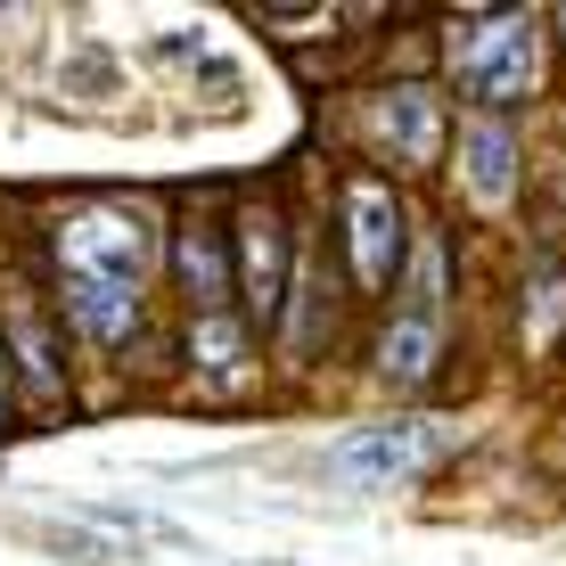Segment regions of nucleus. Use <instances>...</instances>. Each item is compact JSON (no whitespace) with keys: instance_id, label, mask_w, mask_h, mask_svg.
<instances>
[{"instance_id":"obj_1","label":"nucleus","mask_w":566,"mask_h":566,"mask_svg":"<svg viewBox=\"0 0 566 566\" xmlns=\"http://www.w3.org/2000/svg\"><path fill=\"white\" fill-rule=\"evenodd\" d=\"M534 66H542L534 17H476V25L452 33V74H460V91H476L484 107L525 99V91H534Z\"/></svg>"},{"instance_id":"obj_11","label":"nucleus","mask_w":566,"mask_h":566,"mask_svg":"<svg viewBox=\"0 0 566 566\" xmlns=\"http://www.w3.org/2000/svg\"><path fill=\"white\" fill-rule=\"evenodd\" d=\"M551 312H558V271L534 280V337H551Z\"/></svg>"},{"instance_id":"obj_7","label":"nucleus","mask_w":566,"mask_h":566,"mask_svg":"<svg viewBox=\"0 0 566 566\" xmlns=\"http://www.w3.org/2000/svg\"><path fill=\"white\" fill-rule=\"evenodd\" d=\"M378 132L395 140V156L427 165V156H436V140H443V107H436V91H427V83H395V91L378 99Z\"/></svg>"},{"instance_id":"obj_12","label":"nucleus","mask_w":566,"mask_h":566,"mask_svg":"<svg viewBox=\"0 0 566 566\" xmlns=\"http://www.w3.org/2000/svg\"><path fill=\"white\" fill-rule=\"evenodd\" d=\"M0 402H9V386H0Z\"/></svg>"},{"instance_id":"obj_2","label":"nucleus","mask_w":566,"mask_h":566,"mask_svg":"<svg viewBox=\"0 0 566 566\" xmlns=\"http://www.w3.org/2000/svg\"><path fill=\"white\" fill-rule=\"evenodd\" d=\"M443 452H452V427H443V419H386V427H361V436L337 443V476L411 484L419 468H436Z\"/></svg>"},{"instance_id":"obj_8","label":"nucleus","mask_w":566,"mask_h":566,"mask_svg":"<svg viewBox=\"0 0 566 566\" xmlns=\"http://www.w3.org/2000/svg\"><path fill=\"white\" fill-rule=\"evenodd\" d=\"M66 312H74V328L83 337H132V321H140V287H107V280H66Z\"/></svg>"},{"instance_id":"obj_3","label":"nucleus","mask_w":566,"mask_h":566,"mask_svg":"<svg viewBox=\"0 0 566 566\" xmlns=\"http://www.w3.org/2000/svg\"><path fill=\"white\" fill-rule=\"evenodd\" d=\"M57 263H66V280L140 287V271H148V230H140V213H83V222H66Z\"/></svg>"},{"instance_id":"obj_4","label":"nucleus","mask_w":566,"mask_h":566,"mask_svg":"<svg viewBox=\"0 0 566 566\" xmlns=\"http://www.w3.org/2000/svg\"><path fill=\"white\" fill-rule=\"evenodd\" d=\"M436 280H443V255L436 247H419V271H411V304H402V321L386 328V345H378V369L395 386H411V378H427L436 369V345H443V321H436Z\"/></svg>"},{"instance_id":"obj_5","label":"nucleus","mask_w":566,"mask_h":566,"mask_svg":"<svg viewBox=\"0 0 566 566\" xmlns=\"http://www.w3.org/2000/svg\"><path fill=\"white\" fill-rule=\"evenodd\" d=\"M345 222H354V271L369 287H386L395 280V255H402V206L378 181H354L345 189Z\"/></svg>"},{"instance_id":"obj_9","label":"nucleus","mask_w":566,"mask_h":566,"mask_svg":"<svg viewBox=\"0 0 566 566\" xmlns=\"http://www.w3.org/2000/svg\"><path fill=\"white\" fill-rule=\"evenodd\" d=\"M181 280H189V304H198L206 321H230V271H222V239H213V222H189L181 230Z\"/></svg>"},{"instance_id":"obj_6","label":"nucleus","mask_w":566,"mask_h":566,"mask_svg":"<svg viewBox=\"0 0 566 566\" xmlns=\"http://www.w3.org/2000/svg\"><path fill=\"white\" fill-rule=\"evenodd\" d=\"M460 148H468V156H460L468 189H476L484 206H501V198H510V189H517V132L501 124V115H476Z\"/></svg>"},{"instance_id":"obj_10","label":"nucleus","mask_w":566,"mask_h":566,"mask_svg":"<svg viewBox=\"0 0 566 566\" xmlns=\"http://www.w3.org/2000/svg\"><path fill=\"white\" fill-rule=\"evenodd\" d=\"M280 287H287V239H280L271 213H255V222H247V296H255V321H271Z\"/></svg>"}]
</instances>
